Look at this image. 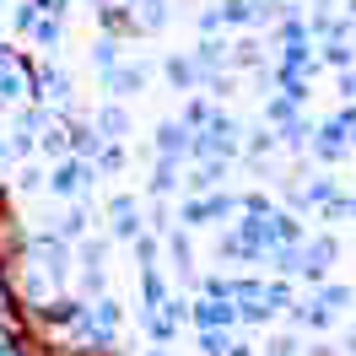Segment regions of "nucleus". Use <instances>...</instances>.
<instances>
[{
  "mask_svg": "<svg viewBox=\"0 0 356 356\" xmlns=\"http://www.w3.org/2000/svg\"><path fill=\"white\" fill-rule=\"evenodd\" d=\"M97 130H103V135H124V130H130V119H124L119 108H103V119H97Z\"/></svg>",
  "mask_w": 356,
  "mask_h": 356,
  "instance_id": "f03ea898",
  "label": "nucleus"
},
{
  "mask_svg": "<svg viewBox=\"0 0 356 356\" xmlns=\"http://www.w3.org/2000/svg\"><path fill=\"white\" fill-rule=\"evenodd\" d=\"M87 189V162H60L54 168V195H81Z\"/></svg>",
  "mask_w": 356,
  "mask_h": 356,
  "instance_id": "f257e3e1",
  "label": "nucleus"
}]
</instances>
